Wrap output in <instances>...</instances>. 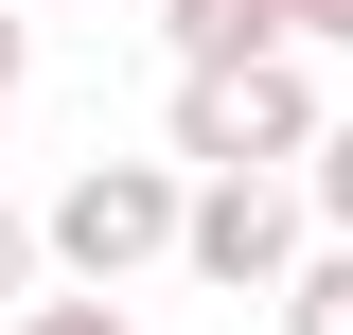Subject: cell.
<instances>
[{
  "mask_svg": "<svg viewBox=\"0 0 353 335\" xmlns=\"http://www.w3.org/2000/svg\"><path fill=\"white\" fill-rule=\"evenodd\" d=\"M159 53L176 71H230V53H283V18L265 0H159Z\"/></svg>",
  "mask_w": 353,
  "mask_h": 335,
  "instance_id": "obj_4",
  "label": "cell"
},
{
  "mask_svg": "<svg viewBox=\"0 0 353 335\" xmlns=\"http://www.w3.org/2000/svg\"><path fill=\"white\" fill-rule=\"evenodd\" d=\"M18 18H36V0H18Z\"/></svg>",
  "mask_w": 353,
  "mask_h": 335,
  "instance_id": "obj_11",
  "label": "cell"
},
{
  "mask_svg": "<svg viewBox=\"0 0 353 335\" xmlns=\"http://www.w3.org/2000/svg\"><path fill=\"white\" fill-rule=\"evenodd\" d=\"M283 335H353V247H301V283H283Z\"/></svg>",
  "mask_w": 353,
  "mask_h": 335,
  "instance_id": "obj_5",
  "label": "cell"
},
{
  "mask_svg": "<svg viewBox=\"0 0 353 335\" xmlns=\"http://www.w3.org/2000/svg\"><path fill=\"white\" fill-rule=\"evenodd\" d=\"M318 71L301 53H230V71H176V176H301L318 159Z\"/></svg>",
  "mask_w": 353,
  "mask_h": 335,
  "instance_id": "obj_1",
  "label": "cell"
},
{
  "mask_svg": "<svg viewBox=\"0 0 353 335\" xmlns=\"http://www.w3.org/2000/svg\"><path fill=\"white\" fill-rule=\"evenodd\" d=\"M176 212H194L176 159H88L71 194L36 212V265H71V283L106 300V283H141V265H176Z\"/></svg>",
  "mask_w": 353,
  "mask_h": 335,
  "instance_id": "obj_2",
  "label": "cell"
},
{
  "mask_svg": "<svg viewBox=\"0 0 353 335\" xmlns=\"http://www.w3.org/2000/svg\"><path fill=\"white\" fill-rule=\"evenodd\" d=\"M18 88H36V18L0 0V124H18Z\"/></svg>",
  "mask_w": 353,
  "mask_h": 335,
  "instance_id": "obj_10",
  "label": "cell"
},
{
  "mask_svg": "<svg viewBox=\"0 0 353 335\" xmlns=\"http://www.w3.org/2000/svg\"><path fill=\"white\" fill-rule=\"evenodd\" d=\"M301 247H318L301 176H194V212H176V265H194L212 300H283V283H301Z\"/></svg>",
  "mask_w": 353,
  "mask_h": 335,
  "instance_id": "obj_3",
  "label": "cell"
},
{
  "mask_svg": "<svg viewBox=\"0 0 353 335\" xmlns=\"http://www.w3.org/2000/svg\"><path fill=\"white\" fill-rule=\"evenodd\" d=\"M283 18V53H353V0H265Z\"/></svg>",
  "mask_w": 353,
  "mask_h": 335,
  "instance_id": "obj_8",
  "label": "cell"
},
{
  "mask_svg": "<svg viewBox=\"0 0 353 335\" xmlns=\"http://www.w3.org/2000/svg\"><path fill=\"white\" fill-rule=\"evenodd\" d=\"M18 335H141V318H124V300H88V283H71V300H18Z\"/></svg>",
  "mask_w": 353,
  "mask_h": 335,
  "instance_id": "obj_7",
  "label": "cell"
},
{
  "mask_svg": "<svg viewBox=\"0 0 353 335\" xmlns=\"http://www.w3.org/2000/svg\"><path fill=\"white\" fill-rule=\"evenodd\" d=\"M36 300V212H0V318Z\"/></svg>",
  "mask_w": 353,
  "mask_h": 335,
  "instance_id": "obj_9",
  "label": "cell"
},
{
  "mask_svg": "<svg viewBox=\"0 0 353 335\" xmlns=\"http://www.w3.org/2000/svg\"><path fill=\"white\" fill-rule=\"evenodd\" d=\"M301 212H318V247H353V124H318V159H301Z\"/></svg>",
  "mask_w": 353,
  "mask_h": 335,
  "instance_id": "obj_6",
  "label": "cell"
}]
</instances>
